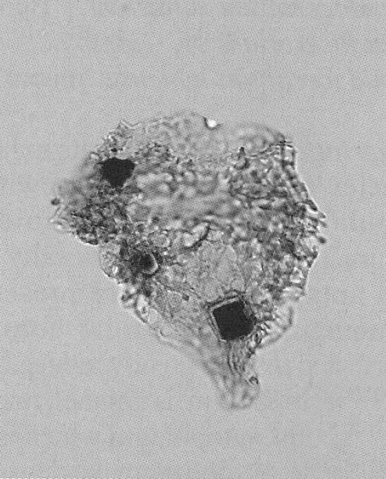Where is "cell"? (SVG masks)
I'll list each match as a JSON object with an SVG mask.
<instances>
[{"mask_svg":"<svg viewBox=\"0 0 386 479\" xmlns=\"http://www.w3.org/2000/svg\"><path fill=\"white\" fill-rule=\"evenodd\" d=\"M217 325L222 336L226 339H234L248 334L252 329V322L244 305L235 301L214 310Z\"/></svg>","mask_w":386,"mask_h":479,"instance_id":"6da1fadb","label":"cell"}]
</instances>
